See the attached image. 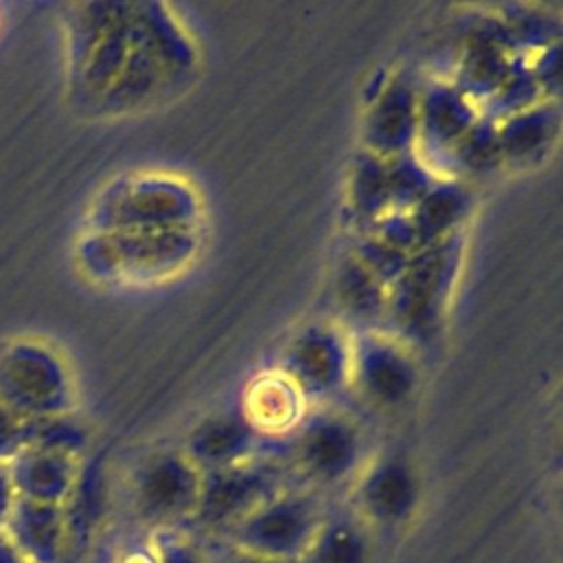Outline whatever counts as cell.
<instances>
[{
  "mask_svg": "<svg viewBox=\"0 0 563 563\" xmlns=\"http://www.w3.org/2000/svg\"><path fill=\"white\" fill-rule=\"evenodd\" d=\"M325 517L317 499L277 490L231 526L224 537L231 548L279 563H301Z\"/></svg>",
  "mask_w": 563,
  "mask_h": 563,
  "instance_id": "cell-1",
  "label": "cell"
},
{
  "mask_svg": "<svg viewBox=\"0 0 563 563\" xmlns=\"http://www.w3.org/2000/svg\"><path fill=\"white\" fill-rule=\"evenodd\" d=\"M202 473L185 457H161L136 482V508L143 519L161 530H174L178 521L194 519Z\"/></svg>",
  "mask_w": 563,
  "mask_h": 563,
  "instance_id": "cell-2",
  "label": "cell"
},
{
  "mask_svg": "<svg viewBox=\"0 0 563 563\" xmlns=\"http://www.w3.org/2000/svg\"><path fill=\"white\" fill-rule=\"evenodd\" d=\"M271 477L246 464L213 468L202 475L194 521L207 530L227 532L264 499L277 493Z\"/></svg>",
  "mask_w": 563,
  "mask_h": 563,
  "instance_id": "cell-3",
  "label": "cell"
},
{
  "mask_svg": "<svg viewBox=\"0 0 563 563\" xmlns=\"http://www.w3.org/2000/svg\"><path fill=\"white\" fill-rule=\"evenodd\" d=\"M26 563H64L73 548L68 506L15 497L2 528Z\"/></svg>",
  "mask_w": 563,
  "mask_h": 563,
  "instance_id": "cell-4",
  "label": "cell"
},
{
  "mask_svg": "<svg viewBox=\"0 0 563 563\" xmlns=\"http://www.w3.org/2000/svg\"><path fill=\"white\" fill-rule=\"evenodd\" d=\"M418 482L405 464L387 462L372 468L356 486V517L369 530H400L418 508Z\"/></svg>",
  "mask_w": 563,
  "mask_h": 563,
  "instance_id": "cell-5",
  "label": "cell"
},
{
  "mask_svg": "<svg viewBox=\"0 0 563 563\" xmlns=\"http://www.w3.org/2000/svg\"><path fill=\"white\" fill-rule=\"evenodd\" d=\"M372 530L358 517H325L301 563H372Z\"/></svg>",
  "mask_w": 563,
  "mask_h": 563,
  "instance_id": "cell-6",
  "label": "cell"
},
{
  "mask_svg": "<svg viewBox=\"0 0 563 563\" xmlns=\"http://www.w3.org/2000/svg\"><path fill=\"white\" fill-rule=\"evenodd\" d=\"M354 455L356 449L352 438L334 429L312 433L299 451L303 471L319 484L343 479L354 466Z\"/></svg>",
  "mask_w": 563,
  "mask_h": 563,
  "instance_id": "cell-7",
  "label": "cell"
},
{
  "mask_svg": "<svg viewBox=\"0 0 563 563\" xmlns=\"http://www.w3.org/2000/svg\"><path fill=\"white\" fill-rule=\"evenodd\" d=\"M152 552L154 563H209V556L191 539L174 530H158Z\"/></svg>",
  "mask_w": 563,
  "mask_h": 563,
  "instance_id": "cell-8",
  "label": "cell"
},
{
  "mask_svg": "<svg viewBox=\"0 0 563 563\" xmlns=\"http://www.w3.org/2000/svg\"><path fill=\"white\" fill-rule=\"evenodd\" d=\"M15 488H13V482H11V475H9V466L0 462V530L4 528L7 519H9V512L15 504Z\"/></svg>",
  "mask_w": 563,
  "mask_h": 563,
  "instance_id": "cell-9",
  "label": "cell"
},
{
  "mask_svg": "<svg viewBox=\"0 0 563 563\" xmlns=\"http://www.w3.org/2000/svg\"><path fill=\"white\" fill-rule=\"evenodd\" d=\"M209 563H279V561H271V559H264V556H257V554H251V552L229 545L224 556H220L218 561L209 559Z\"/></svg>",
  "mask_w": 563,
  "mask_h": 563,
  "instance_id": "cell-10",
  "label": "cell"
},
{
  "mask_svg": "<svg viewBox=\"0 0 563 563\" xmlns=\"http://www.w3.org/2000/svg\"><path fill=\"white\" fill-rule=\"evenodd\" d=\"M0 563H26V559L15 550V545L0 530Z\"/></svg>",
  "mask_w": 563,
  "mask_h": 563,
  "instance_id": "cell-11",
  "label": "cell"
}]
</instances>
